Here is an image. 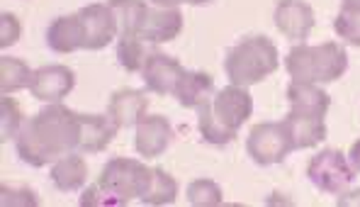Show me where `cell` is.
<instances>
[{
  "label": "cell",
  "instance_id": "cell-1",
  "mask_svg": "<svg viewBox=\"0 0 360 207\" xmlns=\"http://www.w3.org/2000/svg\"><path fill=\"white\" fill-rule=\"evenodd\" d=\"M81 144V113L61 103H49L34 118L25 120L15 137V151L32 168L54 163Z\"/></svg>",
  "mask_w": 360,
  "mask_h": 207
},
{
  "label": "cell",
  "instance_id": "cell-2",
  "mask_svg": "<svg viewBox=\"0 0 360 207\" xmlns=\"http://www.w3.org/2000/svg\"><path fill=\"white\" fill-rule=\"evenodd\" d=\"M285 68L290 78L302 83H333L346 73L348 54L338 42L324 44H297L285 56Z\"/></svg>",
  "mask_w": 360,
  "mask_h": 207
},
{
  "label": "cell",
  "instance_id": "cell-3",
  "mask_svg": "<svg viewBox=\"0 0 360 207\" xmlns=\"http://www.w3.org/2000/svg\"><path fill=\"white\" fill-rule=\"evenodd\" d=\"M280 68V51L268 37H246L226 51L224 71L234 86H256Z\"/></svg>",
  "mask_w": 360,
  "mask_h": 207
},
{
  "label": "cell",
  "instance_id": "cell-4",
  "mask_svg": "<svg viewBox=\"0 0 360 207\" xmlns=\"http://www.w3.org/2000/svg\"><path fill=\"white\" fill-rule=\"evenodd\" d=\"M98 183L120 200L122 207L134 198H141L151 183V168L136 158H110L100 171Z\"/></svg>",
  "mask_w": 360,
  "mask_h": 207
},
{
  "label": "cell",
  "instance_id": "cell-5",
  "mask_svg": "<svg viewBox=\"0 0 360 207\" xmlns=\"http://www.w3.org/2000/svg\"><path fill=\"white\" fill-rule=\"evenodd\" d=\"M307 178L321 193L338 195L353 183L356 171H353L351 161H348V156L343 151H338V149H321L319 153H314L309 158Z\"/></svg>",
  "mask_w": 360,
  "mask_h": 207
},
{
  "label": "cell",
  "instance_id": "cell-6",
  "mask_svg": "<svg viewBox=\"0 0 360 207\" xmlns=\"http://www.w3.org/2000/svg\"><path fill=\"white\" fill-rule=\"evenodd\" d=\"M246 151L258 166H275L283 163L295 146L283 122H261L248 132Z\"/></svg>",
  "mask_w": 360,
  "mask_h": 207
},
{
  "label": "cell",
  "instance_id": "cell-7",
  "mask_svg": "<svg viewBox=\"0 0 360 207\" xmlns=\"http://www.w3.org/2000/svg\"><path fill=\"white\" fill-rule=\"evenodd\" d=\"M78 18L83 23V49L100 51L120 34V25L115 18L112 8L108 3H90L86 8L78 10Z\"/></svg>",
  "mask_w": 360,
  "mask_h": 207
},
{
  "label": "cell",
  "instance_id": "cell-8",
  "mask_svg": "<svg viewBox=\"0 0 360 207\" xmlns=\"http://www.w3.org/2000/svg\"><path fill=\"white\" fill-rule=\"evenodd\" d=\"M212 113L214 118L226 127V130L236 132L243 127V122L253 115V98L243 86H226L212 98Z\"/></svg>",
  "mask_w": 360,
  "mask_h": 207
},
{
  "label": "cell",
  "instance_id": "cell-9",
  "mask_svg": "<svg viewBox=\"0 0 360 207\" xmlns=\"http://www.w3.org/2000/svg\"><path fill=\"white\" fill-rule=\"evenodd\" d=\"M76 86V73L63 63H51L34 71L30 83V93L41 103H59Z\"/></svg>",
  "mask_w": 360,
  "mask_h": 207
},
{
  "label": "cell",
  "instance_id": "cell-10",
  "mask_svg": "<svg viewBox=\"0 0 360 207\" xmlns=\"http://www.w3.org/2000/svg\"><path fill=\"white\" fill-rule=\"evenodd\" d=\"M183 76V63L168 54H161V51H153V54L146 56V63L141 68V78H144L146 90H151L156 95H173Z\"/></svg>",
  "mask_w": 360,
  "mask_h": 207
},
{
  "label": "cell",
  "instance_id": "cell-11",
  "mask_svg": "<svg viewBox=\"0 0 360 207\" xmlns=\"http://www.w3.org/2000/svg\"><path fill=\"white\" fill-rule=\"evenodd\" d=\"M275 27L285 39L304 42L314 30V10L304 0H278L275 5Z\"/></svg>",
  "mask_w": 360,
  "mask_h": 207
},
{
  "label": "cell",
  "instance_id": "cell-12",
  "mask_svg": "<svg viewBox=\"0 0 360 207\" xmlns=\"http://www.w3.org/2000/svg\"><path fill=\"white\" fill-rule=\"evenodd\" d=\"M146 110H149V98L139 88H120L110 95L108 115L115 120L120 130L136 127L146 118Z\"/></svg>",
  "mask_w": 360,
  "mask_h": 207
},
{
  "label": "cell",
  "instance_id": "cell-13",
  "mask_svg": "<svg viewBox=\"0 0 360 207\" xmlns=\"http://www.w3.org/2000/svg\"><path fill=\"white\" fill-rule=\"evenodd\" d=\"M183 32V13L178 8H149L139 30V39L149 44H166Z\"/></svg>",
  "mask_w": 360,
  "mask_h": 207
},
{
  "label": "cell",
  "instance_id": "cell-14",
  "mask_svg": "<svg viewBox=\"0 0 360 207\" xmlns=\"http://www.w3.org/2000/svg\"><path fill=\"white\" fill-rule=\"evenodd\" d=\"M171 137H173V127L163 115H146V118L136 125L134 146H136V151H139V156L156 158L168 149Z\"/></svg>",
  "mask_w": 360,
  "mask_h": 207
},
{
  "label": "cell",
  "instance_id": "cell-15",
  "mask_svg": "<svg viewBox=\"0 0 360 207\" xmlns=\"http://www.w3.org/2000/svg\"><path fill=\"white\" fill-rule=\"evenodd\" d=\"M285 130H288L290 139H292L295 151L297 149H311L326 139V122L321 115L300 113V110H290L283 120Z\"/></svg>",
  "mask_w": 360,
  "mask_h": 207
},
{
  "label": "cell",
  "instance_id": "cell-16",
  "mask_svg": "<svg viewBox=\"0 0 360 207\" xmlns=\"http://www.w3.org/2000/svg\"><path fill=\"white\" fill-rule=\"evenodd\" d=\"M120 127L110 115H81V149L83 153H100L105 151L112 139L117 137Z\"/></svg>",
  "mask_w": 360,
  "mask_h": 207
},
{
  "label": "cell",
  "instance_id": "cell-17",
  "mask_svg": "<svg viewBox=\"0 0 360 207\" xmlns=\"http://www.w3.org/2000/svg\"><path fill=\"white\" fill-rule=\"evenodd\" d=\"M83 23L76 15H63V18H56L54 23L46 30V46L56 54H71V51L83 49Z\"/></svg>",
  "mask_w": 360,
  "mask_h": 207
},
{
  "label": "cell",
  "instance_id": "cell-18",
  "mask_svg": "<svg viewBox=\"0 0 360 207\" xmlns=\"http://www.w3.org/2000/svg\"><path fill=\"white\" fill-rule=\"evenodd\" d=\"M49 178L56 190L61 193H76L88 183V163L76 151L66 153V156L56 158L54 166L49 171Z\"/></svg>",
  "mask_w": 360,
  "mask_h": 207
},
{
  "label": "cell",
  "instance_id": "cell-19",
  "mask_svg": "<svg viewBox=\"0 0 360 207\" xmlns=\"http://www.w3.org/2000/svg\"><path fill=\"white\" fill-rule=\"evenodd\" d=\"M288 103L290 110H300V113H311L326 118V113L331 108V95L319 83L292 81L288 86Z\"/></svg>",
  "mask_w": 360,
  "mask_h": 207
},
{
  "label": "cell",
  "instance_id": "cell-20",
  "mask_svg": "<svg viewBox=\"0 0 360 207\" xmlns=\"http://www.w3.org/2000/svg\"><path fill=\"white\" fill-rule=\"evenodd\" d=\"M214 93V78L205 71H185V76L180 78L178 88H176V98L183 108H193L198 110L200 105H205L207 100H212Z\"/></svg>",
  "mask_w": 360,
  "mask_h": 207
},
{
  "label": "cell",
  "instance_id": "cell-21",
  "mask_svg": "<svg viewBox=\"0 0 360 207\" xmlns=\"http://www.w3.org/2000/svg\"><path fill=\"white\" fill-rule=\"evenodd\" d=\"M120 25L117 37H139V30L149 13L146 0H108Z\"/></svg>",
  "mask_w": 360,
  "mask_h": 207
},
{
  "label": "cell",
  "instance_id": "cell-22",
  "mask_svg": "<svg viewBox=\"0 0 360 207\" xmlns=\"http://www.w3.org/2000/svg\"><path fill=\"white\" fill-rule=\"evenodd\" d=\"M178 180L166 173V168H151V183L149 188L141 195V203L144 205H173L178 200Z\"/></svg>",
  "mask_w": 360,
  "mask_h": 207
},
{
  "label": "cell",
  "instance_id": "cell-23",
  "mask_svg": "<svg viewBox=\"0 0 360 207\" xmlns=\"http://www.w3.org/2000/svg\"><path fill=\"white\" fill-rule=\"evenodd\" d=\"M34 71L22 59L15 56H0V90L3 95L18 93L22 88H30Z\"/></svg>",
  "mask_w": 360,
  "mask_h": 207
},
{
  "label": "cell",
  "instance_id": "cell-24",
  "mask_svg": "<svg viewBox=\"0 0 360 207\" xmlns=\"http://www.w3.org/2000/svg\"><path fill=\"white\" fill-rule=\"evenodd\" d=\"M198 130H200V134H202V139L212 146H224V144H229V142H234V137H236V132L226 130V127L214 118V113H212V100H207V103L198 108Z\"/></svg>",
  "mask_w": 360,
  "mask_h": 207
},
{
  "label": "cell",
  "instance_id": "cell-25",
  "mask_svg": "<svg viewBox=\"0 0 360 207\" xmlns=\"http://www.w3.org/2000/svg\"><path fill=\"white\" fill-rule=\"evenodd\" d=\"M185 195H188V203L193 207H217L224 203V193L212 178L193 180L188 185V190H185Z\"/></svg>",
  "mask_w": 360,
  "mask_h": 207
},
{
  "label": "cell",
  "instance_id": "cell-26",
  "mask_svg": "<svg viewBox=\"0 0 360 207\" xmlns=\"http://www.w3.org/2000/svg\"><path fill=\"white\" fill-rule=\"evenodd\" d=\"M117 61L124 71L136 73L146 63V49L139 37H120L117 42Z\"/></svg>",
  "mask_w": 360,
  "mask_h": 207
},
{
  "label": "cell",
  "instance_id": "cell-27",
  "mask_svg": "<svg viewBox=\"0 0 360 207\" xmlns=\"http://www.w3.org/2000/svg\"><path fill=\"white\" fill-rule=\"evenodd\" d=\"M22 118L25 115L20 110V105L10 95H3V100H0V142H8L18 137V132L25 125Z\"/></svg>",
  "mask_w": 360,
  "mask_h": 207
},
{
  "label": "cell",
  "instance_id": "cell-28",
  "mask_svg": "<svg viewBox=\"0 0 360 207\" xmlns=\"http://www.w3.org/2000/svg\"><path fill=\"white\" fill-rule=\"evenodd\" d=\"M333 30L341 39H346L348 44L360 46V15H351V13H338L336 20H333Z\"/></svg>",
  "mask_w": 360,
  "mask_h": 207
},
{
  "label": "cell",
  "instance_id": "cell-29",
  "mask_svg": "<svg viewBox=\"0 0 360 207\" xmlns=\"http://www.w3.org/2000/svg\"><path fill=\"white\" fill-rule=\"evenodd\" d=\"M81 207H122V203L115 195H110L100 183H93L81 195Z\"/></svg>",
  "mask_w": 360,
  "mask_h": 207
},
{
  "label": "cell",
  "instance_id": "cell-30",
  "mask_svg": "<svg viewBox=\"0 0 360 207\" xmlns=\"http://www.w3.org/2000/svg\"><path fill=\"white\" fill-rule=\"evenodd\" d=\"M20 34H22L20 20L13 13H0V46L8 49V46L18 44Z\"/></svg>",
  "mask_w": 360,
  "mask_h": 207
},
{
  "label": "cell",
  "instance_id": "cell-31",
  "mask_svg": "<svg viewBox=\"0 0 360 207\" xmlns=\"http://www.w3.org/2000/svg\"><path fill=\"white\" fill-rule=\"evenodd\" d=\"M338 207H358L360 205V188L358 190H351V193H338V200H336Z\"/></svg>",
  "mask_w": 360,
  "mask_h": 207
},
{
  "label": "cell",
  "instance_id": "cell-32",
  "mask_svg": "<svg viewBox=\"0 0 360 207\" xmlns=\"http://www.w3.org/2000/svg\"><path fill=\"white\" fill-rule=\"evenodd\" d=\"M348 161H351L353 171L360 173V139H358V142H353L351 151H348Z\"/></svg>",
  "mask_w": 360,
  "mask_h": 207
},
{
  "label": "cell",
  "instance_id": "cell-33",
  "mask_svg": "<svg viewBox=\"0 0 360 207\" xmlns=\"http://www.w3.org/2000/svg\"><path fill=\"white\" fill-rule=\"evenodd\" d=\"M341 10L351 15H360V0H341Z\"/></svg>",
  "mask_w": 360,
  "mask_h": 207
},
{
  "label": "cell",
  "instance_id": "cell-34",
  "mask_svg": "<svg viewBox=\"0 0 360 207\" xmlns=\"http://www.w3.org/2000/svg\"><path fill=\"white\" fill-rule=\"evenodd\" d=\"M180 3H188V5H205V3H210V0H180Z\"/></svg>",
  "mask_w": 360,
  "mask_h": 207
}]
</instances>
